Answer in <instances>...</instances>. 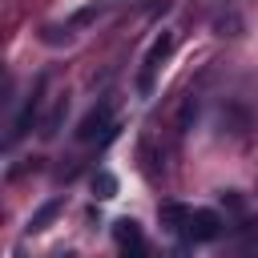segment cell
Returning a JSON list of instances; mask_svg holds the SVG:
<instances>
[{
  "instance_id": "30bf717a",
  "label": "cell",
  "mask_w": 258,
  "mask_h": 258,
  "mask_svg": "<svg viewBox=\"0 0 258 258\" xmlns=\"http://www.w3.org/2000/svg\"><path fill=\"white\" fill-rule=\"evenodd\" d=\"M165 258H185V254H181V250H169V254H165Z\"/></svg>"
},
{
  "instance_id": "8992f818",
  "label": "cell",
  "mask_w": 258,
  "mask_h": 258,
  "mask_svg": "<svg viewBox=\"0 0 258 258\" xmlns=\"http://www.w3.org/2000/svg\"><path fill=\"white\" fill-rule=\"evenodd\" d=\"M113 234H117V242H121V246H141V230H137V222H133V218H121Z\"/></svg>"
},
{
  "instance_id": "ba28073f",
  "label": "cell",
  "mask_w": 258,
  "mask_h": 258,
  "mask_svg": "<svg viewBox=\"0 0 258 258\" xmlns=\"http://www.w3.org/2000/svg\"><path fill=\"white\" fill-rule=\"evenodd\" d=\"M60 117H64V101L48 113V121H44V129H40V133H44V137H52V133H56V125H60Z\"/></svg>"
},
{
  "instance_id": "7a4b0ae2",
  "label": "cell",
  "mask_w": 258,
  "mask_h": 258,
  "mask_svg": "<svg viewBox=\"0 0 258 258\" xmlns=\"http://www.w3.org/2000/svg\"><path fill=\"white\" fill-rule=\"evenodd\" d=\"M169 48H173V32H161V36L149 44V52H145V73H141V81H137L141 93H149V85H153V69L169 56Z\"/></svg>"
},
{
  "instance_id": "277c9868",
  "label": "cell",
  "mask_w": 258,
  "mask_h": 258,
  "mask_svg": "<svg viewBox=\"0 0 258 258\" xmlns=\"http://www.w3.org/2000/svg\"><path fill=\"white\" fill-rule=\"evenodd\" d=\"M189 214H194V210H185V206H177V202H165V206L157 210V218H161V226H169V230H185V222H189Z\"/></svg>"
},
{
  "instance_id": "3957f363",
  "label": "cell",
  "mask_w": 258,
  "mask_h": 258,
  "mask_svg": "<svg viewBox=\"0 0 258 258\" xmlns=\"http://www.w3.org/2000/svg\"><path fill=\"white\" fill-rule=\"evenodd\" d=\"M105 125H109V101L85 113V121L77 125V137H81V141H93V137H97V133H101Z\"/></svg>"
},
{
  "instance_id": "9c48e42d",
  "label": "cell",
  "mask_w": 258,
  "mask_h": 258,
  "mask_svg": "<svg viewBox=\"0 0 258 258\" xmlns=\"http://www.w3.org/2000/svg\"><path fill=\"white\" fill-rule=\"evenodd\" d=\"M121 258H145V250H141V246H125V254H121Z\"/></svg>"
},
{
  "instance_id": "8fae6325",
  "label": "cell",
  "mask_w": 258,
  "mask_h": 258,
  "mask_svg": "<svg viewBox=\"0 0 258 258\" xmlns=\"http://www.w3.org/2000/svg\"><path fill=\"white\" fill-rule=\"evenodd\" d=\"M52 258H69V254H52Z\"/></svg>"
},
{
  "instance_id": "52a82bcc",
  "label": "cell",
  "mask_w": 258,
  "mask_h": 258,
  "mask_svg": "<svg viewBox=\"0 0 258 258\" xmlns=\"http://www.w3.org/2000/svg\"><path fill=\"white\" fill-rule=\"evenodd\" d=\"M93 194H97V198H101V202H105V198H113V194H117V177H113V173H105V169H101V173H97V177H93Z\"/></svg>"
},
{
  "instance_id": "5b68a950",
  "label": "cell",
  "mask_w": 258,
  "mask_h": 258,
  "mask_svg": "<svg viewBox=\"0 0 258 258\" xmlns=\"http://www.w3.org/2000/svg\"><path fill=\"white\" fill-rule=\"evenodd\" d=\"M60 214V198H52V202H44L32 218H28V234H40V230H48V222Z\"/></svg>"
},
{
  "instance_id": "6da1fadb",
  "label": "cell",
  "mask_w": 258,
  "mask_h": 258,
  "mask_svg": "<svg viewBox=\"0 0 258 258\" xmlns=\"http://www.w3.org/2000/svg\"><path fill=\"white\" fill-rule=\"evenodd\" d=\"M222 234V218L214 210H194L189 222H185V238L189 242H214Z\"/></svg>"
}]
</instances>
